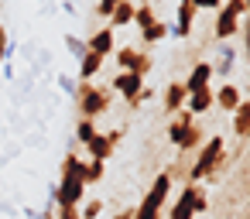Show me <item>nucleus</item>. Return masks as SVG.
Segmentation results:
<instances>
[{
	"mask_svg": "<svg viewBox=\"0 0 250 219\" xmlns=\"http://www.w3.org/2000/svg\"><path fill=\"white\" fill-rule=\"evenodd\" d=\"M100 212H103V202H100V199H89V202H86V209H79V216H83V219H100Z\"/></svg>",
	"mask_w": 250,
	"mask_h": 219,
	"instance_id": "27",
	"label": "nucleus"
},
{
	"mask_svg": "<svg viewBox=\"0 0 250 219\" xmlns=\"http://www.w3.org/2000/svg\"><path fill=\"white\" fill-rule=\"evenodd\" d=\"M199 188H202V185H182V188H178V199L171 202V212H168V219H195V209H192V202H195Z\"/></svg>",
	"mask_w": 250,
	"mask_h": 219,
	"instance_id": "6",
	"label": "nucleus"
},
{
	"mask_svg": "<svg viewBox=\"0 0 250 219\" xmlns=\"http://www.w3.org/2000/svg\"><path fill=\"white\" fill-rule=\"evenodd\" d=\"M117 65H120V72H134V76L144 79V76L154 69V59L144 55V52L134 48V45H124V48H117Z\"/></svg>",
	"mask_w": 250,
	"mask_h": 219,
	"instance_id": "4",
	"label": "nucleus"
},
{
	"mask_svg": "<svg viewBox=\"0 0 250 219\" xmlns=\"http://www.w3.org/2000/svg\"><path fill=\"white\" fill-rule=\"evenodd\" d=\"M72 100H76L79 120H96V117H103V113L110 110L113 93H110V89H100V86H93V82H79L76 93H72Z\"/></svg>",
	"mask_w": 250,
	"mask_h": 219,
	"instance_id": "2",
	"label": "nucleus"
},
{
	"mask_svg": "<svg viewBox=\"0 0 250 219\" xmlns=\"http://www.w3.org/2000/svg\"><path fill=\"white\" fill-rule=\"evenodd\" d=\"M195 123V117L188 113V110H178V113H171V120H168V140L178 147V140L185 137V130Z\"/></svg>",
	"mask_w": 250,
	"mask_h": 219,
	"instance_id": "14",
	"label": "nucleus"
},
{
	"mask_svg": "<svg viewBox=\"0 0 250 219\" xmlns=\"http://www.w3.org/2000/svg\"><path fill=\"white\" fill-rule=\"evenodd\" d=\"M103 62H106V59H100V55L86 52V55L79 59V72H76V79H79V82H89V79H93V76L103 69Z\"/></svg>",
	"mask_w": 250,
	"mask_h": 219,
	"instance_id": "19",
	"label": "nucleus"
},
{
	"mask_svg": "<svg viewBox=\"0 0 250 219\" xmlns=\"http://www.w3.org/2000/svg\"><path fill=\"white\" fill-rule=\"evenodd\" d=\"M141 89H144V79H141V76H134V72H117V76H113V82H110V93H117V96H124V100L137 96Z\"/></svg>",
	"mask_w": 250,
	"mask_h": 219,
	"instance_id": "8",
	"label": "nucleus"
},
{
	"mask_svg": "<svg viewBox=\"0 0 250 219\" xmlns=\"http://www.w3.org/2000/svg\"><path fill=\"white\" fill-rule=\"evenodd\" d=\"M86 52H93V55H100V59L113 55V52H117V38H113V31H110V28L93 31V35L86 38Z\"/></svg>",
	"mask_w": 250,
	"mask_h": 219,
	"instance_id": "7",
	"label": "nucleus"
},
{
	"mask_svg": "<svg viewBox=\"0 0 250 219\" xmlns=\"http://www.w3.org/2000/svg\"><path fill=\"white\" fill-rule=\"evenodd\" d=\"M185 110L199 120L206 110H212V86H206V89H195V93H188V100H185Z\"/></svg>",
	"mask_w": 250,
	"mask_h": 219,
	"instance_id": "13",
	"label": "nucleus"
},
{
	"mask_svg": "<svg viewBox=\"0 0 250 219\" xmlns=\"http://www.w3.org/2000/svg\"><path fill=\"white\" fill-rule=\"evenodd\" d=\"M240 103H243V93H240V86H233V82H223L219 89H212V106H219V110L233 113Z\"/></svg>",
	"mask_w": 250,
	"mask_h": 219,
	"instance_id": "9",
	"label": "nucleus"
},
{
	"mask_svg": "<svg viewBox=\"0 0 250 219\" xmlns=\"http://www.w3.org/2000/svg\"><path fill=\"white\" fill-rule=\"evenodd\" d=\"M195 14H199V7H195V0H182V4L175 7V24L168 28V35L171 38H192V28H195Z\"/></svg>",
	"mask_w": 250,
	"mask_h": 219,
	"instance_id": "5",
	"label": "nucleus"
},
{
	"mask_svg": "<svg viewBox=\"0 0 250 219\" xmlns=\"http://www.w3.org/2000/svg\"><path fill=\"white\" fill-rule=\"evenodd\" d=\"M223 11H226V14H233L236 21H243V18L250 14V4H247V0H226Z\"/></svg>",
	"mask_w": 250,
	"mask_h": 219,
	"instance_id": "24",
	"label": "nucleus"
},
{
	"mask_svg": "<svg viewBox=\"0 0 250 219\" xmlns=\"http://www.w3.org/2000/svg\"><path fill=\"white\" fill-rule=\"evenodd\" d=\"M171 188H175V185H171V178L161 171V175L151 181V188L144 192V199L134 205V212H137V216H161V209H165V205H168V199H171Z\"/></svg>",
	"mask_w": 250,
	"mask_h": 219,
	"instance_id": "3",
	"label": "nucleus"
},
{
	"mask_svg": "<svg viewBox=\"0 0 250 219\" xmlns=\"http://www.w3.org/2000/svg\"><path fill=\"white\" fill-rule=\"evenodd\" d=\"M236 31H240V21H236L233 14H226L223 4H219V11H216V24H212V38H216V41H229Z\"/></svg>",
	"mask_w": 250,
	"mask_h": 219,
	"instance_id": "11",
	"label": "nucleus"
},
{
	"mask_svg": "<svg viewBox=\"0 0 250 219\" xmlns=\"http://www.w3.org/2000/svg\"><path fill=\"white\" fill-rule=\"evenodd\" d=\"M154 21H158V14H154V4H141V7H134V24H137V31L151 28Z\"/></svg>",
	"mask_w": 250,
	"mask_h": 219,
	"instance_id": "23",
	"label": "nucleus"
},
{
	"mask_svg": "<svg viewBox=\"0 0 250 219\" xmlns=\"http://www.w3.org/2000/svg\"><path fill=\"white\" fill-rule=\"evenodd\" d=\"M134 24V4L130 0H117L113 4V14H110V21H106V28L113 31V28H130Z\"/></svg>",
	"mask_w": 250,
	"mask_h": 219,
	"instance_id": "16",
	"label": "nucleus"
},
{
	"mask_svg": "<svg viewBox=\"0 0 250 219\" xmlns=\"http://www.w3.org/2000/svg\"><path fill=\"white\" fill-rule=\"evenodd\" d=\"M83 147L89 151V161H103V164H106V161H110V154H113V144H110V140H106V134H100V130H96Z\"/></svg>",
	"mask_w": 250,
	"mask_h": 219,
	"instance_id": "15",
	"label": "nucleus"
},
{
	"mask_svg": "<svg viewBox=\"0 0 250 219\" xmlns=\"http://www.w3.org/2000/svg\"><path fill=\"white\" fill-rule=\"evenodd\" d=\"M106 140L113 144V151H117V144L124 140V127H113V130H106Z\"/></svg>",
	"mask_w": 250,
	"mask_h": 219,
	"instance_id": "32",
	"label": "nucleus"
},
{
	"mask_svg": "<svg viewBox=\"0 0 250 219\" xmlns=\"http://www.w3.org/2000/svg\"><path fill=\"white\" fill-rule=\"evenodd\" d=\"M113 4H117V0H100V4L93 7V14H100V18H106V21H110V14H113Z\"/></svg>",
	"mask_w": 250,
	"mask_h": 219,
	"instance_id": "30",
	"label": "nucleus"
},
{
	"mask_svg": "<svg viewBox=\"0 0 250 219\" xmlns=\"http://www.w3.org/2000/svg\"><path fill=\"white\" fill-rule=\"evenodd\" d=\"M113 219H134V209H120V212H113Z\"/></svg>",
	"mask_w": 250,
	"mask_h": 219,
	"instance_id": "35",
	"label": "nucleus"
},
{
	"mask_svg": "<svg viewBox=\"0 0 250 219\" xmlns=\"http://www.w3.org/2000/svg\"><path fill=\"white\" fill-rule=\"evenodd\" d=\"M247 134H250V103L243 100V103L233 110V137L247 140Z\"/></svg>",
	"mask_w": 250,
	"mask_h": 219,
	"instance_id": "20",
	"label": "nucleus"
},
{
	"mask_svg": "<svg viewBox=\"0 0 250 219\" xmlns=\"http://www.w3.org/2000/svg\"><path fill=\"white\" fill-rule=\"evenodd\" d=\"M7 41H11V35H7V24H0V65L7 62Z\"/></svg>",
	"mask_w": 250,
	"mask_h": 219,
	"instance_id": "31",
	"label": "nucleus"
},
{
	"mask_svg": "<svg viewBox=\"0 0 250 219\" xmlns=\"http://www.w3.org/2000/svg\"><path fill=\"white\" fill-rule=\"evenodd\" d=\"M93 134H96V120H79V123H76V140H79V144H86Z\"/></svg>",
	"mask_w": 250,
	"mask_h": 219,
	"instance_id": "26",
	"label": "nucleus"
},
{
	"mask_svg": "<svg viewBox=\"0 0 250 219\" xmlns=\"http://www.w3.org/2000/svg\"><path fill=\"white\" fill-rule=\"evenodd\" d=\"M209 79H212V62H195L188 69V79L182 86H185V93H195V89H206Z\"/></svg>",
	"mask_w": 250,
	"mask_h": 219,
	"instance_id": "12",
	"label": "nucleus"
},
{
	"mask_svg": "<svg viewBox=\"0 0 250 219\" xmlns=\"http://www.w3.org/2000/svg\"><path fill=\"white\" fill-rule=\"evenodd\" d=\"M185 100H188V93H185V86L182 82H168L165 86V93H161V106H165V113L171 117V113H178V110H185Z\"/></svg>",
	"mask_w": 250,
	"mask_h": 219,
	"instance_id": "10",
	"label": "nucleus"
},
{
	"mask_svg": "<svg viewBox=\"0 0 250 219\" xmlns=\"http://www.w3.org/2000/svg\"><path fill=\"white\" fill-rule=\"evenodd\" d=\"M21 212H24V219H42V212H38V209H35V205H24V209H21Z\"/></svg>",
	"mask_w": 250,
	"mask_h": 219,
	"instance_id": "33",
	"label": "nucleus"
},
{
	"mask_svg": "<svg viewBox=\"0 0 250 219\" xmlns=\"http://www.w3.org/2000/svg\"><path fill=\"white\" fill-rule=\"evenodd\" d=\"M168 28H171L168 21H154L151 28H144V31H141V41H144V45H158V41H165V38H168Z\"/></svg>",
	"mask_w": 250,
	"mask_h": 219,
	"instance_id": "22",
	"label": "nucleus"
},
{
	"mask_svg": "<svg viewBox=\"0 0 250 219\" xmlns=\"http://www.w3.org/2000/svg\"><path fill=\"white\" fill-rule=\"evenodd\" d=\"M0 72H4V76H7V82L14 79V65H11V62H4V65H0Z\"/></svg>",
	"mask_w": 250,
	"mask_h": 219,
	"instance_id": "34",
	"label": "nucleus"
},
{
	"mask_svg": "<svg viewBox=\"0 0 250 219\" xmlns=\"http://www.w3.org/2000/svg\"><path fill=\"white\" fill-rule=\"evenodd\" d=\"M202 140H206V130H202V123L195 120V123L185 130V137L178 140V151H182V154H192V151H199V147H202Z\"/></svg>",
	"mask_w": 250,
	"mask_h": 219,
	"instance_id": "17",
	"label": "nucleus"
},
{
	"mask_svg": "<svg viewBox=\"0 0 250 219\" xmlns=\"http://www.w3.org/2000/svg\"><path fill=\"white\" fill-rule=\"evenodd\" d=\"M223 171H229V151H226V137L212 134L202 140V147L195 151V161L188 164V185L199 181H219Z\"/></svg>",
	"mask_w": 250,
	"mask_h": 219,
	"instance_id": "1",
	"label": "nucleus"
},
{
	"mask_svg": "<svg viewBox=\"0 0 250 219\" xmlns=\"http://www.w3.org/2000/svg\"><path fill=\"white\" fill-rule=\"evenodd\" d=\"M236 55H240V52H236L233 45H226V48L219 52V59L212 62V76H223V79H226V76L233 72V65H236Z\"/></svg>",
	"mask_w": 250,
	"mask_h": 219,
	"instance_id": "21",
	"label": "nucleus"
},
{
	"mask_svg": "<svg viewBox=\"0 0 250 219\" xmlns=\"http://www.w3.org/2000/svg\"><path fill=\"white\" fill-rule=\"evenodd\" d=\"M151 96H154V89H151V86H144L137 96H130V100H127V110H137V106H141V103H147Z\"/></svg>",
	"mask_w": 250,
	"mask_h": 219,
	"instance_id": "28",
	"label": "nucleus"
},
{
	"mask_svg": "<svg viewBox=\"0 0 250 219\" xmlns=\"http://www.w3.org/2000/svg\"><path fill=\"white\" fill-rule=\"evenodd\" d=\"M103 175H106V164L103 161H89V158H83V168H79V181L89 188V185H96V181H103Z\"/></svg>",
	"mask_w": 250,
	"mask_h": 219,
	"instance_id": "18",
	"label": "nucleus"
},
{
	"mask_svg": "<svg viewBox=\"0 0 250 219\" xmlns=\"http://www.w3.org/2000/svg\"><path fill=\"white\" fill-rule=\"evenodd\" d=\"M55 82H59V89H62V93H76V86H79V79H76V76H69V72H62Z\"/></svg>",
	"mask_w": 250,
	"mask_h": 219,
	"instance_id": "29",
	"label": "nucleus"
},
{
	"mask_svg": "<svg viewBox=\"0 0 250 219\" xmlns=\"http://www.w3.org/2000/svg\"><path fill=\"white\" fill-rule=\"evenodd\" d=\"M62 45H65V48H69V55H76V59H83V55H86V38L65 35V38H62Z\"/></svg>",
	"mask_w": 250,
	"mask_h": 219,
	"instance_id": "25",
	"label": "nucleus"
}]
</instances>
